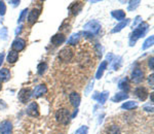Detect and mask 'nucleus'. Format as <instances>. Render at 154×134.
I'll list each match as a JSON object with an SVG mask.
<instances>
[{
	"instance_id": "nucleus-13",
	"label": "nucleus",
	"mask_w": 154,
	"mask_h": 134,
	"mask_svg": "<svg viewBox=\"0 0 154 134\" xmlns=\"http://www.w3.org/2000/svg\"><path fill=\"white\" fill-rule=\"evenodd\" d=\"M39 14H40V9L38 8H33L31 11H30L29 16H28V22L31 25H33L38 19Z\"/></svg>"
},
{
	"instance_id": "nucleus-24",
	"label": "nucleus",
	"mask_w": 154,
	"mask_h": 134,
	"mask_svg": "<svg viewBox=\"0 0 154 134\" xmlns=\"http://www.w3.org/2000/svg\"><path fill=\"white\" fill-rule=\"evenodd\" d=\"M79 41V34L78 33H74L70 36V38L68 39V43L71 44V46H75V44L78 43Z\"/></svg>"
},
{
	"instance_id": "nucleus-23",
	"label": "nucleus",
	"mask_w": 154,
	"mask_h": 134,
	"mask_svg": "<svg viewBox=\"0 0 154 134\" xmlns=\"http://www.w3.org/2000/svg\"><path fill=\"white\" fill-rule=\"evenodd\" d=\"M118 87H119V89H121V90L125 91V93L130 90V84H128V78L122 79V81H121L120 83L118 84Z\"/></svg>"
},
{
	"instance_id": "nucleus-37",
	"label": "nucleus",
	"mask_w": 154,
	"mask_h": 134,
	"mask_svg": "<svg viewBox=\"0 0 154 134\" xmlns=\"http://www.w3.org/2000/svg\"><path fill=\"white\" fill-rule=\"evenodd\" d=\"M3 58H4V55H3V54H0V66H1L2 62H3Z\"/></svg>"
},
{
	"instance_id": "nucleus-34",
	"label": "nucleus",
	"mask_w": 154,
	"mask_h": 134,
	"mask_svg": "<svg viewBox=\"0 0 154 134\" xmlns=\"http://www.w3.org/2000/svg\"><path fill=\"white\" fill-rule=\"evenodd\" d=\"M148 81H149V84H150V87H151V88H153V73L151 74L150 76H149Z\"/></svg>"
},
{
	"instance_id": "nucleus-14",
	"label": "nucleus",
	"mask_w": 154,
	"mask_h": 134,
	"mask_svg": "<svg viewBox=\"0 0 154 134\" xmlns=\"http://www.w3.org/2000/svg\"><path fill=\"white\" fill-rule=\"evenodd\" d=\"M65 40H66V38H65V35H64L63 33H58V34H56V35H54L53 37H51V43L56 46L62 44Z\"/></svg>"
},
{
	"instance_id": "nucleus-9",
	"label": "nucleus",
	"mask_w": 154,
	"mask_h": 134,
	"mask_svg": "<svg viewBox=\"0 0 154 134\" xmlns=\"http://www.w3.org/2000/svg\"><path fill=\"white\" fill-rule=\"evenodd\" d=\"M11 46H12V51H16L19 53V52L23 51L25 49V46H26V41H25V39L23 38H17L16 40L12 43Z\"/></svg>"
},
{
	"instance_id": "nucleus-10",
	"label": "nucleus",
	"mask_w": 154,
	"mask_h": 134,
	"mask_svg": "<svg viewBox=\"0 0 154 134\" xmlns=\"http://www.w3.org/2000/svg\"><path fill=\"white\" fill-rule=\"evenodd\" d=\"M135 95L141 101H145L148 97V91L144 87H138V88L135 89Z\"/></svg>"
},
{
	"instance_id": "nucleus-26",
	"label": "nucleus",
	"mask_w": 154,
	"mask_h": 134,
	"mask_svg": "<svg viewBox=\"0 0 154 134\" xmlns=\"http://www.w3.org/2000/svg\"><path fill=\"white\" fill-rule=\"evenodd\" d=\"M153 41H154V37H153V36L148 37V38L145 40V43H144L143 46H142V49H146L150 48V46L153 44Z\"/></svg>"
},
{
	"instance_id": "nucleus-4",
	"label": "nucleus",
	"mask_w": 154,
	"mask_h": 134,
	"mask_svg": "<svg viewBox=\"0 0 154 134\" xmlns=\"http://www.w3.org/2000/svg\"><path fill=\"white\" fill-rule=\"evenodd\" d=\"M32 96V92H31V89L29 88H24L22 89L21 91L19 92V95H18V99L21 101L22 103H26L27 101L29 100L30 97Z\"/></svg>"
},
{
	"instance_id": "nucleus-27",
	"label": "nucleus",
	"mask_w": 154,
	"mask_h": 134,
	"mask_svg": "<svg viewBox=\"0 0 154 134\" xmlns=\"http://www.w3.org/2000/svg\"><path fill=\"white\" fill-rule=\"evenodd\" d=\"M107 133L108 134H120V130L117 126H110L107 130Z\"/></svg>"
},
{
	"instance_id": "nucleus-16",
	"label": "nucleus",
	"mask_w": 154,
	"mask_h": 134,
	"mask_svg": "<svg viewBox=\"0 0 154 134\" xmlns=\"http://www.w3.org/2000/svg\"><path fill=\"white\" fill-rule=\"evenodd\" d=\"M11 78V71L7 68L0 69V81H7Z\"/></svg>"
},
{
	"instance_id": "nucleus-5",
	"label": "nucleus",
	"mask_w": 154,
	"mask_h": 134,
	"mask_svg": "<svg viewBox=\"0 0 154 134\" xmlns=\"http://www.w3.org/2000/svg\"><path fill=\"white\" fill-rule=\"evenodd\" d=\"M27 115H29L30 116H33V118H36V116H39V106L36 102H31L27 106V110H26Z\"/></svg>"
},
{
	"instance_id": "nucleus-7",
	"label": "nucleus",
	"mask_w": 154,
	"mask_h": 134,
	"mask_svg": "<svg viewBox=\"0 0 154 134\" xmlns=\"http://www.w3.org/2000/svg\"><path fill=\"white\" fill-rule=\"evenodd\" d=\"M131 81L136 84H139L144 81V72L140 68H136L131 72Z\"/></svg>"
},
{
	"instance_id": "nucleus-1",
	"label": "nucleus",
	"mask_w": 154,
	"mask_h": 134,
	"mask_svg": "<svg viewBox=\"0 0 154 134\" xmlns=\"http://www.w3.org/2000/svg\"><path fill=\"white\" fill-rule=\"evenodd\" d=\"M148 30H149V24L146 23V22H142V23L138 26V28H136L133 33H131L130 46H134V43H135L139 38H141V37H143L145 35Z\"/></svg>"
},
{
	"instance_id": "nucleus-17",
	"label": "nucleus",
	"mask_w": 154,
	"mask_h": 134,
	"mask_svg": "<svg viewBox=\"0 0 154 134\" xmlns=\"http://www.w3.org/2000/svg\"><path fill=\"white\" fill-rule=\"evenodd\" d=\"M18 58H19V53L18 52H16V51H9V53H8V55H7V62L8 63H14V62H17V60H18Z\"/></svg>"
},
{
	"instance_id": "nucleus-32",
	"label": "nucleus",
	"mask_w": 154,
	"mask_h": 134,
	"mask_svg": "<svg viewBox=\"0 0 154 134\" xmlns=\"http://www.w3.org/2000/svg\"><path fill=\"white\" fill-rule=\"evenodd\" d=\"M139 3H140V1H131L130 2V6H128V11H131L133 8H136L137 6L139 5Z\"/></svg>"
},
{
	"instance_id": "nucleus-33",
	"label": "nucleus",
	"mask_w": 154,
	"mask_h": 134,
	"mask_svg": "<svg viewBox=\"0 0 154 134\" xmlns=\"http://www.w3.org/2000/svg\"><path fill=\"white\" fill-rule=\"evenodd\" d=\"M6 107H7L6 103L4 102L3 100H1V99H0V110H4V108H6Z\"/></svg>"
},
{
	"instance_id": "nucleus-25",
	"label": "nucleus",
	"mask_w": 154,
	"mask_h": 134,
	"mask_svg": "<svg viewBox=\"0 0 154 134\" xmlns=\"http://www.w3.org/2000/svg\"><path fill=\"white\" fill-rule=\"evenodd\" d=\"M46 69H48V64L46 63H40L37 67V72H38L39 75H42L44 72L46 71Z\"/></svg>"
},
{
	"instance_id": "nucleus-19",
	"label": "nucleus",
	"mask_w": 154,
	"mask_h": 134,
	"mask_svg": "<svg viewBox=\"0 0 154 134\" xmlns=\"http://www.w3.org/2000/svg\"><path fill=\"white\" fill-rule=\"evenodd\" d=\"M113 18H115L116 20L120 21V20H123L125 18V12L122 11V9H118V11H113L111 12Z\"/></svg>"
},
{
	"instance_id": "nucleus-39",
	"label": "nucleus",
	"mask_w": 154,
	"mask_h": 134,
	"mask_svg": "<svg viewBox=\"0 0 154 134\" xmlns=\"http://www.w3.org/2000/svg\"><path fill=\"white\" fill-rule=\"evenodd\" d=\"M2 90V85H1V83H0V91Z\"/></svg>"
},
{
	"instance_id": "nucleus-30",
	"label": "nucleus",
	"mask_w": 154,
	"mask_h": 134,
	"mask_svg": "<svg viewBox=\"0 0 154 134\" xmlns=\"http://www.w3.org/2000/svg\"><path fill=\"white\" fill-rule=\"evenodd\" d=\"M5 11H6L5 3H4L3 1H0V14H1V16H4V14H5Z\"/></svg>"
},
{
	"instance_id": "nucleus-31",
	"label": "nucleus",
	"mask_w": 154,
	"mask_h": 134,
	"mask_svg": "<svg viewBox=\"0 0 154 134\" xmlns=\"http://www.w3.org/2000/svg\"><path fill=\"white\" fill-rule=\"evenodd\" d=\"M93 87H94V81H91L85 89V95H88V94L91 93V91L93 90Z\"/></svg>"
},
{
	"instance_id": "nucleus-12",
	"label": "nucleus",
	"mask_w": 154,
	"mask_h": 134,
	"mask_svg": "<svg viewBox=\"0 0 154 134\" xmlns=\"http://www.w3.org/2000/svg\"><path fill=\"white\" fill-rule=\"evenodd\" d=\"M46 92H48V88H46L45 85H38L34 89L32 96H34V97H40V96L44 95Z\"/></svg>"
},
{
	"instance_id": "nucleus-29",
	"label": "nucleus",
	"mask_w": 154,
	"mask_h": 134,
	"mask_svg": "<svg viewBox=\"0 0 154 134\" xmlns=\"http://www.w3.org/2000/svg\"><path fill=\"white\" fill-rule=\"evenodd\" d=\"M88 128L86 126H82V127H80L76 131L75 134H88Z\"/></svg>"
},
{
	"instance_id": "nucleus-2",
	"label": "nucleus",
	"mask_w": 154,
	"mask_h": 134,
	"mask_svg": "<svg viewBox=\"0 0 154 134\" xmlns=\"http://www.w3.org/2000/svg\"><path fill=\"white\" fill-rule=\"evenodd\" d=\"M56 119L62 125H67L70 122V113H69L68 110L61 108L56 113Z\"/></svg>"
},
{
	"instance_id": "nucleus-36",
	"label": "nucleus",
	"mask_w": 154,
	"mask_h": 134,
	"mask_svg": "<svg viewBox=\"0 0 154 134\" xmlns=\"http://www.w3.org/2000/svg\"><path fill=\"white\" fill-rule=\"evenodd\" d=\"M22 28H23V26H20L18 29L16 30V35H19L20 33H21V31H22Z\"/></svg>"
},
{
	"instance_id": "nucleus-22",
	"label": "nucleus",
	"mask_w": 154,
	"mask_h": 134,
	"mask_svg": "<svg viewBox=\"0 0 154 134\" xmlns=\"http://www.w3.org/2000/svg\"><path fill=\"white\" fill-rule=\"evenodd\" d=\"M137 106H138V104H137V102H135V101H128V102L123 103L122 105H121V108L126 110H131L136 108Z\"/></svg>"
},
{
	"instance_id": "nucleus-11",
	"label": "nucleus",
	"mask_w": 154,
	"mask_h": 134,
	"mask_svg": "<svg viewBox=\"0 0 154 134\" xmlns=\"http://www.w3.org/2000/svg\"><path fill=\"white\" fill-rule=\"evenodd\" d=\"M109 97V92H103V93H95V95L93 96V99H95V100L98 101L99 103L101 104H104L107 101V99Z\"/></svg>"
},
{
	"instance_id": "nucleus-8",
	"label": "nucleus",
	"mask_w": 154,
	"mask_h": 134,
	"mask_svg": "<svg viewBox=\"0 0 154 134\" xmlns=\"http://www.w3.org/2000/svg\"><path fill=\"white\" fill-rule=\"evenodd\" d=\"M11 131L12 124L11 121H2V123L0 124V134H11Z\"/></svg>"
},
{
	"instance_id": "nucleus-3",
	"label": "nucleus",
	"mask_w": 154,
	"mask_h": 134,
	"mask_svg": "<svg viewBox=\"0 0 154 134\" xmlns=\"http://www.w3.org/2000/svg\"><path fill=\"white\" fill-rule=\"evenodd\" d=\"M100 29H101V24L99 23L98 21H96V20L89 21L88 23H86L84 25V30L89 32V34H91V35L98 34Z\"/></svg>"
},
{
	"instance_id": "nucleus-18",
	"label": "nucleus",
	"mask_w": 154,
	"mask_h": 134,
	"mask_svg": "<svg viewBox=\"0 0 154 134\" xmlns=\"http://www.w3.org/2000/svg\"><path fill=\"white\" fill-rule=\"evenodd\" d=\"M128 98V95L126 93H123V92H119V93H116L115 96L112 98L113 102H119V101L125 100V99Z\"/></svg>"
},
{
	"instance_id": "nucleus-28",
	"label": "nucleus",
	"mask_w": 154,
	"mask_h": 134,
	"mask_svg": "<svg viewBox=\"0 0 154 134\" xmlns=\"http://www.w3.org/2000/svg\"><path fill=\"white\" fill-rule=\"evenodd\" d=\"M27 14H28V9H24L23 11H22V14H21V16H20V18L18 20V23H22V22H24L25 20H26L27 18Z\"/></svg>"
},
{
	"instance_id": "nucleus-38",
	"label": "nucleus",
	"mask_w": 154,
	"mask_h": 134,
	"mask_svg": "<svg viewBox=\"0 0 154 134\" xmlns=\"http://www.w3.org/2000/svg\"><path fill=\"white\" fill-rule=\"evenodd\" d=\"M9 3L14 4V5H17L18 3H20V1H9Z\"/></svg>"
},
{
	"instance_id": "nucleus-6",
	"label": "nucleus",
	"mask_w": 154,
	"mask_h": 134,
	"mask_svg": "<svg viewBox=\"0 0 154 134\" xmlns=\"http://www.w3.org/2000/svg\"><path fill=\"white\" fill-rule=\"evenodd\" d=\"M59 57L62 61H65V62H68L70 61L72 58H73V51L69 48H65L63 49L59 54Z\"/></svg>"
},
{
	"instance_id": "nucleus-15",
	"label": "nucleus",
	"mask_w": 154,
	"mask_h": 134,
	"mask_svg": "<svg viewBox=\"0 0 154 134\" xmlns=\"http://www.w3.org/2000/svg\"><path fill=\"white\" fill-rule=\"evenodd\" d=\"M70 102L72 105L74 106V107H78L79 104H80V95H79L78 93H76V92H73V93L70 94Z\"/></svg>"
},
{
	"instance_id": "nucleus-21",
	"label": "nucleus",
	"mask_w": 154,
	"mask_h": 134,
	"mask_svg": "<svg viewBox=\"0 0 154 134\" xmlns=\"http://www.w3.org/2000/svg\"><path fill=\"white\" fill-rule=\"evenodd\" d=\"M128 23H130V20H125V21L121 22V23H119L118 25H116V26L114 27V29H112V31L111 32H112V33H116V32L121 31Z\"/></svg>"
},
{
	"instance_id": "nucleus-35",
	"label": "nucleus",
	"mask_w": 154,
	"mask_h": 134,
	"mask_svg": "<svg viewBox=\"0 0 154 134\" xmlns=\"http://www.w3.org/2000/svg\"><path fill=\"white\" fill-rule=\"evenodd\" d=\"M149 66H150L151 70H153V57H151V58L149 59Z\"/></svg>"
},
{
	"instance_id": "nucleus-20",
	"label": "nucleus",
	"mask_w": 154,
	"mask_h": 134,
	"mask_svg": "<svg viewBox=\"0 0 154 134\" xmlns=\"http://www.w3.org/2000/svg\"><path fill=\"white\" fill-rule=\"evenodd\" d=\"M106 68H107V61H103L101 63V65L99 66V69H98V71H97V73H96V78H98V79L101 78Z\"/></svg>"
}]
</instances>
